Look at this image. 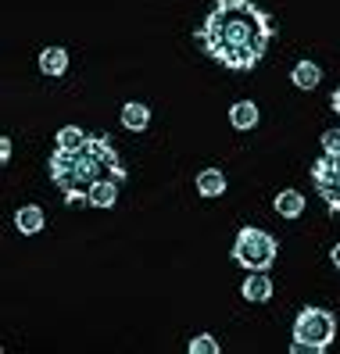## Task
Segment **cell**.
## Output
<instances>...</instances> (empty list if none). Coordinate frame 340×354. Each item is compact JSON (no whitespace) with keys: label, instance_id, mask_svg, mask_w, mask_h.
I'll return each instance as SVG.
<instances>
[{"label":"cell","instance_id":"obj_20","mask_svg":"<svg viewBox=\"0 0 340 354\" xmlns=\"http://www.w3.org/2000/svg\"><path fill=\"white\" fill-rule=\"evenodd\" d=\"M330 108H333V111H337V118H340V86H337V90H333V97H330Z\"/></svg>","mask_w":340,"mask_h":354},{"label":"cell","instance_id":"obj_8","mask_svg":"<svg viewBox=\"0 0 340 354\" xmlns=\"http://www.w3.org/2000/svg\"><path fill=\"white\" fill-rule=\"evenodd\" d=\"M272 207H276V215H280V218L294 222V218L305 215V194L294 190V186H287V190H280L272 197Z\"/></svg>","mask_w":340,"mask_h":354},{"label":"cell","instance_id":"obj_10","mask_svg":"<svg viewBox=\"0 0 340 354\" xmlns=\"http://www.w3.org/2000/svg\"><path fill=\"white\" fill-rule=\"evenodd\" d=\"M226 172L222 169H201L197 176H194V190H197V197H222L226 194Z\"/></svg>","mask_w":340,"mask_h":354},{"label":"cell","instance_id":"obj_3","mask_svg":"<svg viewBox=\"0 0 340 354\" xmlns=\"http://www.w3.org/2000/svg\"><path fill=\"white\" fill-rule=\"evenodd\" d=\"M337 340V315L330 308L308 304L297 311L294 329H290V351L294 354H323Z\"/></svg>","mask_w":340,"mask_h":354},{"label":"cell","instance_id":"obj_9","mask_svg":"<svg viewBox=\"0 0 340 354\" xmlns=\"http://www.w3.org/2000/svg\"><path fill=\"white\" fill-rule=\"evenodd\" d=\"M122 183L125 179H115V176H108V179H97L93 186H90V207H104V212H108V207H115L118 204V190H122Z\"/></svg>","mask_w":340,"mask_h":354},{"label":"cell","instance_id":"obj_14","mask_svg":"<svg viewBox=\"0 0 340 354\" xmlns=\"http://www.w3.org/2000/svg\"><path fill=\"white\" fill-rule=\"evenodd\" d=\"M290 82L297 90H315L319 82H323V68H319L315 61H297L290 68Z\"/></svg>","mask_w":340,"mask_h":354},{"label":"cell","instance_id":"obj_18","mask_svg":"<svg viewBox=\"0 0 340 354\" xmlns=\"http://www.w3.org/2000/svg\"><path fill=\"white\" fill-rule=\"evenodd\" d=\"M0 161H11V136H0Z\"/></svg>","mask_w":340,"mask_h":354},{"label":"cell","instance_id":"obj_17","mask_svg":"<svg viewBox=\"0 0 340 354\" xmlns=\"http://www.w3.org/2000/svg\"><path fill=\"white\" fill-rule=\"evenodd\" d=\"M319 143H323V154L340 158V129H326L323 136H319Z\"/></svg>","mask_w":340,"mask_h":354},{"label":"cell","instance_id":"obj_13","mask_svg":"<svg viewBox=\"0 0 340 354\" xmlns=\"http://www.w3.org/2000/svg\"><path fill=\"white\" fill-rule=\"evenodd\" d=\"M39 72L51 79H61L69 72V50L65 47H44L39 50Z\"/></svg>","mask_w":340,"mask_h":354},{"label":"cell","instance_id":"obj_19","mask_svg":"<svg viewBox=\"0 0 340 354\" xmlns=\"http://www.w3.org/2000/svg\"><path fill=\"white\" fill-rule=\"evenodd\" d=\"M330 261H333V268L340 272V243H333V251H330Z\"/></svg>","mask_w":340,"mask_h":354},{"label":"cell","instance_id":"obj_15","mask_svg":"<svg viewBox=\"0 0 340 354\" xmlns=\"http://www.w3.org/2000/svg\"><path fill=\"white\" fill-rule=\"evenodd\" d=\"M87 129H79V126H61L57 129V147H65V151H72V147H82V143H87Z\"/></svg>","mask_w":340,"mask_h":354},{"label":"cell","instance_id":"obj_4","mask_svg":"<svg viewBox=\"0 0 340 354\" xmlns=\"http://www.w3.org/2000/svg\"><path fill=\"white\" fill-rule=\"evenodd\" d=\"M233 261H237L244 272H269L280 258V240L258 225H244L237 240H233Z\"/></svg>","mask_w":340,"mask_h":354},{"label":"cell","instance_id":"obj_6","mask_svg":"<svg viewBox=\"0 0 340 354\" xmlns=\"http://www.w3.org/2000/svg\"><path fill=\"white\" fill-rule=\"evenodd\" d=\"M272 290H276V283L269 272H247V279L240 283V297L247 304H265V301H272Z\"/></svg>","mask_w":340,"mask_h":354},{"label":"cell","instance_id":"obj_12","mask_svg":"<svg viewBox=\"0 0 340 354\" xmlns=\"http://www.w3.org/2000/svg\"><path fill=\"white\" fill-rule=\"evenodd\" d=\"M118 118H122V126L129 129V133H143L147 126H151V108H147V104H140V100H125L122 111H118Z\"/></svg>","mask_w":340,"mask_h":354},{"label":"cell","instance_id":"obj_11","mask_svg":"<svg viewBox=\"0 0 340 354\" xmlns=\"http://www.w3.org/2000/svg\"><path fill=\"white\" fill-rule=\"evenodd\" d=\"M44 225H47V215H44V207H39V204H22L15 212V229L22 236H36Z\"/></svg>","mask_w":340,"mask_h":354},{"label":"cell","instance_id":"obj_5","mask_svg":"<svg viewBox=\"0 0 340 354\" xmlns=\"http://www.w3.org/2000/svg\"><path fill=\"white\" fill-rule=\"evenodd\" d=\"M312 186L333 215H340V158L323 154L312 165Z\"/></svg>","mask_w":340,"mask_h":354},{"label":"cell","instance_id":"obj_2","mask_svg":"<svg viewBox=\"0 0 340 354\" xmlns=\"http://www.w3.org/2000/svg\"><path fill=\"white\" fill-rule=\"evenodd\" d=\"M47 172H51V183L57 186L61 194H72V190H90L97 179H125V169H122V158L115 151V143L108 133H90L82 147H54L51 161H47Z\"/></svg>","mask_w":340,"mask_h":354},{"label":"cell","instance_id":"obj_16","mask_svg":"<svg viewBox=\"0 0 340 354\" xmlns=\"http://www.w3.org/2000/svg\"><path fill=\"white\" fill-rule=\"evenodd\" d=\"M186 351H190V354H219L222 347H219V340L211 337V333H197V337L186 344Z\"/></svg>","mask_w":340,"mask_h":354},{"label":"cell","instance_id":"obj_1","mask_svg":"<svg viewBox=\"0 0 340 354\" xmlns=\"http://www.w3.org/2000/svg\"><path fill=\"white\" fill-rule=\"evenodd\" d=\"M197 47L229 72H251L262 65L276 39V22L254 0H215L204 22L194 29Z\"/></svg>","mask_w":340,"mask_h":354},{"label":"cell","instance_id":"obj_7","mask_svg":"<svg viewBox=\"0 0 340 354\" xmlns=\"http://www.w3.org/2000/svg\"><path fill=\"white\" fill-rule=\"evenodd\" d=\"M258 122H262V111H258V104H254V100H237L229 108V126L237 129V133L258 129Z\"/></svg>","mask_w":340,"mask_h":354}]
</instances>
